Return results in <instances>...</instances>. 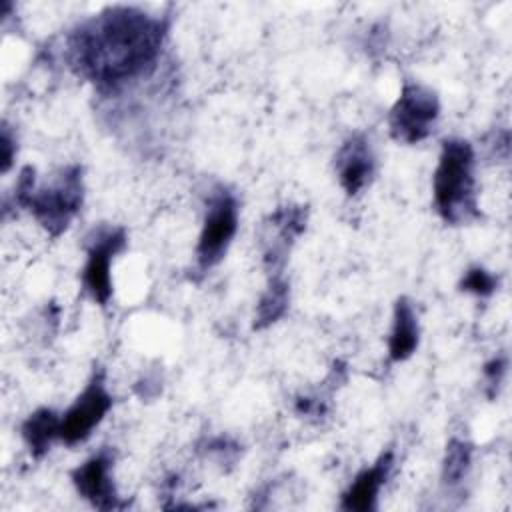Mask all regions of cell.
<instances>
[{
	"label": "cell",
	"mask_w": 512,
	"mask_h": 512,
	"mask_svg": "<svg viewBox=\"0 0 512 512\" xmlns=\"http://www.w3.org/2000/svg\"><path fill=\"white\" fill-rule=\"evenodd\" d=\"M458 290L476 298H490L498 290V276L488 268L474 264L464 270L462 278L458 280Z\"/></svg>",
	"instance_id": "obj_16"
},
{
	"label": "cell",
	"mask_w": 512,
	"mask_h": 512,
	"mask_svg": "<svg viewBox=\"0 0 512 512\" xmlns=\"http://www.w3.org/2000/svg\"><path fill=\"white\" fill-rule=\"evenodd\" d=\"M432 200L440 220L448 226L476 222L478 204L476 150L464 138H444L432 174Z\"/></svg>",
	"instance_id": "obj_3"
},
{
	"label": "cell",
	"mask_w": 512,
	"mask_h": 512,
	"mask_svg": "<svg viewBox=\"0 0 512 512\" xmlns=\"http://www.w3.org/2000/svg\"><path fill=\"white\" fill-rule=\"evenodd\" d=\"M396 454L392 448L382 450L370 466H364L340 496V508L346 512H372L378 508L380 490L394 472Z\"/></svg>",
	"instance_id": "obj_11"
},
{
	"label": "cell",
	"mask_w": 512,
	"mask_h": 512,
	"mask_svg": "<svg viewBox=\"0 0 512 512\" xmlns=\"http://www.w3.org/2000/svg\"><path fill=\"white\" fill-rule=\"evenodd\" d=\"M290 308V282L284 272L266 274V288L262 290L254 308V330H266L280 322Z\"/></svg>",
	"instance_id": "obj_14"
},
{
	"label": "cell",
	"mask_w": 512,
	"mask_h": 512,
	"mask_svg": "<svg viewBox=\"0 0 512 512\" xmlns=\"http://www.w3.org/2000/svg\"><path fill=\"white\" fill-rule=\"evenodd\" d=\"M22 442L32 460H42L54 442H60V414L54 408L40 406L20 424Z\"/></svg>",
	"instance_id": "obj_13"
},
{
	"label": "cell",
	"mask_w": 512,
	"mask_h": 512,
	"mask_svg": "<svg viewBox=\"0 0 512 512\" xmlns=\"http://www.w3.org/2000/svg\"><path fill=\"white\" fill-rule=\"evenodd\" d=\"M442 104L436 94L426 84L404 82L390 112H388V130L396 142L414 146L430 138L438 120Z\"/></svg>",
	"instance_id": "obj_5"
},
{
	"label": "cell",
	"mask_w": 512,
	"mask_h": 512,
	"mask_svg": "<svg viewBox=\"0 0 512 512\" xmlns=\"http://www.w3.org/2000/svg\"><path fill=\"white\" fill-rule=\"evenodd\" d=\"M308 208L302 204H282L270 212L262 234V264L266 274L284 272L288 254L306 232Z\"/></svg>",
	"instance_id": "obj_9"
},
{
	"label": "cell",
	"mask_w": 512,
	"mask_h": 512,
	"mask_svg": "<svg viewBox=\"0 0 512 512\" xmlns=\"http://www.w3.org/2000/svg\"><path fill=\"white\" fill-rule=\"evenodd\" d=\"M474 460V444L468 438L452 436L446 442L442 456L440 478L446 486H458L470 472Z\"/></svg>",
	"instance_id": "obj_15"
},
{
	"label": "cell",
	"mask_w": 512,
	"mask_h": 512,
	"mask_svg": "<svg viewBox=\"0 0 512 512\" xmlns=\"http://www.w3.org/2000/svg\"><path fill=\"white\" fill-rule=\"evenodd\" d=\"M420 346V320L414 302L408 296H398L392 308V326L388 334V362L400 364L416 354Z\"/></svg>",
	"instance_id": "obj_12"
},
{
	"label": "cell",
	"mask_w": 512,
	"mask_h": 512,
	"mask_svg": "<svg viewBox=\"0 0 512 512\" xmlns=\"http://www.w3.org/2000/svg\"><path fill=\"white\" fill-rule=\"evenodd\" d=\"M18 152V144H16V134L12 132V128L4 122L2 124V134H0V170L2 174H6L16 158Z\"/></svg>",
	"instance_id": "obj_20"
},
{
	"label": "cell",
	"mask_w": 512,
	"mask_h": 512,
	"mask_svg": "<svg viewBox=\"0 0 512 512\" xmlns=\"http://www.w3.org/2000/svg\"><path fill=\"white\" fill-rule=\"evenodd\" d=\"M508 372V356L494 354L482 366V380H484V394L488 400H494L502 388V382Z\"/></svg>",
	"instance_id": "obj_18"
},
{
	"label": "cell",
	"mask_w": 512,
	"mask_h": 512,
	"mask_svg": "<svg viewBox=\"0 0 512 512\" xmlns=\"http://www.w3.org/2000/svg\"><path fill=\"white\" fill-rule=\"evenodd\" d=\"M112 406L114 396L108 390L106 370L104 366L94 364V370L80 394L60 414V442L66 446H78L86 442L104 422Z\"/></svg>",
	"instance_id": "obj_7"
},
{
	"label": "cell",
	"mask_w": 512,
	"mask_h": 512,
	"mask_svg": "<svg viewBox=\"0 0 512 512\" xmlns=\"http://www.w3.org/2000/svg\"><path fill=\"white\" fill-rule=\"evenodd\" d=\"M330 404L328 398L320 392L314 394H300L294 400V412L302 418H310V420H320L328 414Z\"/></svg>",
	"instance_id": "obj_19"
},
{
	"label": "cell",
	"mask_w": 512,
	"mask_h": 512,
	"mask_svg": "<svg viewBox=\"0 0 512 512\" xmlns=\"http://www.w3.org/2000/svg\"><path fill=\"white\" fill-rule=\"evenodd\" d=\"M84 166L74 162L62 166L50 182L36 180V168L24 166L14 184V208L30 212L38 226L50 236L60 238L84 206Z\"/></svg>",
	"instance_id": "obj_2"
},
{
	"label": "cell",
	"mask_w": 512,
	"mask_h": 512,
	"mask_svg": "<svg viewBox=\"0 0 512 512\" xmlns=\"http://www.w3.org/2000/svg\"><path fill=\"white\" fill-rule=\"evenodd\" d=\"M168 30L164 16L136 6H108L70 30L64 58L76 76L114 92L156 68Z\"/></svg>",
	"instance_id": "obj_1"
},
{
	"label": "cell",
	"mask_w": 512,
	"mask_h": 512,
	"mask_svg": "<svg viewBox=\"0 0 512 512\" xmlns=\"http://www.w3.org/2000/svg\"><path fill=\"white\" fill-rule=\"evenodd\" d=\"M126 246H128L126 228L116 224H100L92 228L84 238L86 260L80 272L82 288L86 296L102 308L110 304L114 294V282H112L114 258L122 254Z\"/></svg>",
	"instance_id": "obj_6"
},
{
	"label": "cell",
	"mask_w": 512,
	"mask_h": 512,
	"mask_svg": "<svg viewBox=\"0 0 512 512\" xmlns=\"http://www.w3.org/2000/svg\"><path fill=\"white\" fill-rule=\"evenodd\" d=\"M238 224L240 204L236 194L228 186L216 184L206 198L202 228L194 248V270L198 274L210 272L226 258Z\"/></svg>",
	"instance_id": "obj_4"
},
{
	"label": "cell",
	"mask_w": 512,
	"mask_h": 512,
	"mask_svg": "<svg viewBox=\"0 0 512 512\" xmlns=\"http://www.w3.org/2000/svg\"><path fill=\"white\" fill-rule=\"evenodd\" d=\"M198 450H200L206 458L218 462L222 468H224V466H234V462L238 460V456H240V452H242V450H240V444H238L234 438L226 436V434H218V436L204 438V440L200 442Z\"/></svg>",
	"instance_id": "obj_17"
},
{
	"label": "cell",
	"mask_w": 512,
	"mask_h": 512,
	"mask_svg": "<svg viewBox=\"0 0 512 512\" xmlns=\"http://www.w3.org/2000/svg\"><path fill=\"white\" fill-rule=\"evenodd\" d=\"M334 172L346 196L364 192L376 176V152L366 134H350L334 156Z\"/></svg>",
	"instance_id": "obj_10"
},
{
	"label": "cell",
	"mask_w": 512,
	"mask_h": 512,
	"mask_svg": "<svg viewBox=\"0 0 512 512\" xmlns=\"http://www.w3.org/2000/svg\"><path fill=\"white\" fill-rule=\"evenodd\" d=\"M76 494L98 510H122L128 502L120 496L114 482V452L104 446L70 470Z\"/></svg>",
	"instance_id": "obj_8"
}]
</instances>
